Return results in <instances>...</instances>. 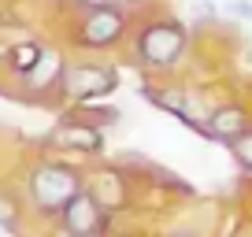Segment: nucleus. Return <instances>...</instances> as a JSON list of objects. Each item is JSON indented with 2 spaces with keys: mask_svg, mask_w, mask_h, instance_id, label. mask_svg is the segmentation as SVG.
<instances>
[{
  "mask_svg": "<svg viewBox=\"0 0 252 237\" xmlns=\"http://www.w3.org/2000/svg\"><path fill=\"white\" fill-rule=\"evenodd\" d=\"M30 207H26V197H23V185H11L0 178V230L8 234H23L30 226Z\"/></svg>",
  "mask_w": 252,
  "mask_h": 237,
  "instance_id": "obj_10",
  "label": "nucleus"
},
{
  "mask_svg": "<svg viewBox=\"0 0 252 237\" xmlns=\"http://www.w3.org/2000/svg\"><path fill=\"white\" fill-rule=\"evenodd\" d=\"M141 96L149 104H156L159 111H167L171 118H178L182 126L197 130L204 137V115L208 104L200 100V89H193L182 74H167V78H152L141 86Z\"/></svg>",
  "mask_w": 252,
  "mask_h": 237,
  "instance_id": "obj_6",
  "label": "nucleus"
},
{
  "mask_svg": "<svg viewBox=\"0 0 252 237\" xmlns=\"http://www.w3.org/2000/svg\"><path fill=\"white\" fill-rule=\"evenodd\" d=\"M249 130H252V108L241 100H222L215 108H208L204 115V137L215 145H230Z\"/></svg>",
  "mask_w": 252,
  "mask_h": 237,
  "instance_id": "obj_9",
  "label": "nucleus"
},
{
  "mask_svg": "<svg viewBox=\"0 0 252 237\" xmlns=\"http://www.w3.org/2000/svg\"><path fill=\"white\" fill-rule=\"evenodd\" d=\"M111 219H115V215L104 211L89 189H82L71 204L56 215L52 230H60V234H67V237H100V234L111 230Z\"/></svg>",
  "mask_w": 252,
  "mask_h": 237,
  "instance_id": "obj_8",
  "label": "nucleus"
},
{
  "mask_svg": "<svg viewBox=\"0 0 252 237\" xmlns=\"http://www.w3.org/2000/svg\"><path fill=\"white\" fill-rule=\"evenodd\" d=\"M134 30V11L119 0H71L63 41L82 56H115L126 48Z\"/></svg>",
  "mask_w": 252,
  "mask_h": 237,
  "instance_id": "obj_3",
  "label": "nucleus"
},
{
  "mask_svg": "<svg viewBox=\"0 0 252 237\" xmlns=\"http://www.w3.org/2000/svg\"><path fill=\"white\" fill-rule=\"evenodd\" d=\"M63 115H74V118H82V122H93V126H100V130H111V126H119L123 111H119L115 104H108V100H93V104H67Z\"/></svg>",
  "mask_w": 252,
  "mask_h": 237,
  "instance_id": "obj_11",
  "label": "nucleus"
},
{
  "mask_svg": "<svg viewBox=\"0 0 252 237\" xmlns=\"http://www.w3.org/2000/svg\"><path fill=\"white\" fill-rule=\"evenodd\" d=\"M19 185H23L30 219L41 222V226H52L56 215L86 189V163L74 156L48 152V156H37L23 167Z\"/></svg>",
  "mask_w": 252,
  "mask_h": 237,
  "instance_id": "obj_2",
  "label": "nucleus"
},
{
  "mask_svg": "<svg viewBox=\"0 0 252 237\" xmlns=\"http://www.w3.org/2000/svg\"><path fill=\"white\" fill-rule=\"evenodd\" d=\"M137 174L123 163V159H89L86 163V189L93 200L111 215L137 211Z\"/></svg>",
  "mask_w": 252,
  "mask_h": 237,
  "instance_id": "obj_5",
  "label": "nucleus"
},
{
  "mask_svg": "<svg viewBox=\"0 0 252 237\" xmlns=\"http://www.w3.org/2000/svg\"><path fill=\"white\" fill-rule=\"evenodd\" d=\"M226 148H230V156H234L237 171H241V174H249V178H252V130H249V134H241L237 141H230Z\"/></svg>",
  "mask_w": 252,
  "mask_h": 237,
  "instance_id": "obj_12",
  "label": "nucleus"
},
{
  "mask_svg": "<svg viewBox=\"0 0 252 237\" xmlns=\"http://www.w3.org/2000/svg\"><path fill=\"white\" fill-rule=\"evenodd\" d=\"M45 145L48 152H60V156H74L82 159V163H89V159H100L104 152H108V130L93 126V122H82V118L74 115H63L56 118V126L45 134Z\"/></svg>",
  "mask_w": 252,
  "mask_h": 237,
  "instance_id": "obj_7",
  "label": "nucleus"
},
{
  "mask_svg": "<svg viewBox=\"0 0 252 237\" xmlns=\"http://www.w3.org/2000/svg\"><path fill=\"white\" fill-rule=\"evenodd\" d=\"M226 15L241 19V23H252V0H226Z\"/></svg>",
  "mask_w": 252,
  "mask_h": 237,
  "instance_id": "obj_13",
  "label": "nucleus"
},
{
  "mask_svg": "<svg viewBox=\"0 0 252 237\" xmlns=\"http://www.w3.org/2000/svg\"><path fill=\"white\" fill-rule=\"evenodd\" d=\"M193 48V30L171 11L159 8H137L134 11V30L126 41V52L134 56V63L152 78L182 74L186 56Z\"/></svg>",
  "mask_w": 252,
  "mask_h": 237,
  "instance_id": "obj_1",
  "label": "nucleus"
},
{
  "mask_svg": "<svg viewBox=\"0 0 252 237\" xmlns=\"http://www.w3.org/2000/svg\"><path fill=\"white\" fill-rule=\"evenodd\" d=\"M123 86V74L111 59L100 56H74L63 63L60 78V108L67 104H93V100H111Z\"/></svg>",
  "mask_w": 252,
  "mask_h": 237,
  "instance_id": "obj_4",
  "label": "nucleus"
}]
</instances>
